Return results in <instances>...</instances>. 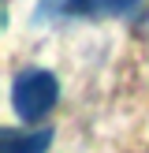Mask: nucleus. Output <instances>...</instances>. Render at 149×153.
<instances>
[{
    "instance_id": "1",
    "label": "nucleus",
    "mask_w": 149,
    "mask_h": 153,
    "mask_svg": "<svg viewBox=\"0 0 149 153\" xmlns=\"http://www.w3.org/2000/svg\"><path fill=\"white\" fill-rule=\"evenodd\" d=\"M60 101V82L52 71L45 67H26V71L15 75L11 82V105H15V116L22 123H37L45 120Z\"/></svg>"
},
{
    "instance_id": "2",
    "label": "nucleus",
    "mask_w": 149,
    "mask_h": 153,
    "mask_svg": "<svg viewBox=\"0 0 149 153\" xmlns=\"http://www.w3.org/2000/svg\"><path fill=\"white\" fill-rule=\"evenodd\" d=\"M138 0H41L37 19H56V15H123Z\"/></svg>"
},
{
    "instance_id": "3",
    "label": "nucleus",
    "mask_w": 149,
    "mask_h": 153,
    "mask_svg": "<svg viewBox=\"0 0 149 153\" xmlns=\"http://www.w3.org/2000/svg\"><path fill=\"white\" fill-rule=\"evenodd\" d=\"M49 142H52V131H34L30 138H19L15 131L0 134V146H4V149H45Z\"/></svg>"
}]
</instances>
